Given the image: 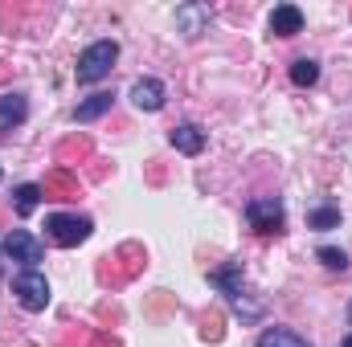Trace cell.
Instances as JSON below:
<instances>
[{
  "label": "cell",
  "mask_w": 352,
  "mask_h": 347,
  "mask_svg": "<svg viewBox=\"0 0 352 347\" xmlns=\"http://www.w3.org/2000/svg\"><path fill=\"white\" fill-rule=\"evenodd\" d=\"M131 102H135L140 110H160V106H164V82H160V78H140V82L131 86Z\"/></svg>",
  "instance_id": "obj_8"
},
{
  "label": "cell",
  "mask_w": 352,
  "mask_h": 347,
  "mask_svg": "<svg viewBox=\"0 0 352 347\" xmlns=\"http://www.w3.org/2000/svg\"><path fill=\"white\" fill-rule=\"evenodd\" d=\"M4 254L12 261H21L25 270H37V261L45 258V246L33 237V233H25V229H8V237H4Z\"/></svg>",
  "instance_id": "obj_6"
},
{
  "label": "cell",
  "mask_w": 352,
  "mask_h": 347,
  "mask_svg": "<svg viewBox=\"0 0 352 347\" xmlns=\"http://www.w3.org/2000/svg\"><path fill=\"white\" fill-rule=\"evenodd\" d=\"M45 192H62V200H70V196H74V180L66 172H54L45 180Z\"/></svg>",
  "instance_id": "obj_18"
},
{
  "label": "cell",
  "mask_w": 352,
  "mask_h": 347,
  "mask_svg": "<svg viewBox=\"0 0 352 347\" xmlns=\"http://www.w3.org/2000/svg\"><path fill=\"white\" fill-rule=\"evenodd\" d=\"M246 221H250V229L254 233H283V204L274 200V196H258V200H250L246 204Z\"/></svg>",
  "instance_id": "obj_5"
},
{
  "label": "cell",
  "mask_w": 352,
  "mask_h": 347,
  "mask_svg": "<svg viewBox=\"0 0 352 347\" xmlns=\"http://www.w3.org/2000/svg\"><path fill=\"white\" fill-rule=\"evenodd\" d=\"M25 115H29L25 94H4V98H0V135L12 131L16 123H25Z\"/></svg>",
  "instance_id": "obj_10"
},
{
  "label": "cell",
  "mask_w": 352,
  "mask_h": 347,
  "mask_svg": "<svg viewBox=\"0 0 352 347\" xmlns=\"http://www.w3.org/2000/svg\"><path fill=\"white\" fill-rule=\"evenodd\" d=\"M201 327H205V339H213V344L221 339V319H217V315H205Z\"/></svg>",
  "instance_id": "obj_19"
},
{
  "label": "cell",
  "mask_w": 352,
  "mask_h": 347,
  "mask_svg": "<svg viewBox=\"0 0 352 347\" xmlns=\"http://www.w3.org/2000/svg\"><path fill=\"white\" fill-rule=\"evenodd\" d=\"M238 274H242L238 265H221V270H213V274H209V282L230 298V307H234L242 319H258V315H263V307L246 298V290H242V278H238Z\"/></svg>",
  "instance_id": "obj_2"
},
{
  "label": "cell",
  "mask_w": 352,
  "mask_h": 347,
  "mask_svg": "<svg viewBox=\"0 0 352 347\" xmlns=\"http://www.w3.org/2000/svg\"><path fill=\"white\" fill-rule=\"evenodd\" d=\"M299 29H303L299 4H278V8L270 12V33H274V37H295Z\"/></svg>",
  "instance_id": "obj_7"
},
{
  "label": "cell",
  "mask_w": 352,
  "mask_h": 347,
  "mask_svg": "<svg viewBox=\"0 0 352 347\" xmlns=\"http://www.w3.org/2000/svg\"><path fill=\"white\" fill-rule=\"evenodd\" d=\"M176 21H180L184 37H197L201 25L209 21V8H205V4H184V8H176Z\"/></svg>",
  "instance_id": "obj_13"
},
{
  "label": "cell",
  "mask_w": 352,
  "mask_h": 347,
  "mask_svg": "<svg viewBox=\"0 0 352 347\" xmlns=\"http://www.w3.org/2000/svg\"><path fill=\"white\" fill-rule=\"evenodd\" d=\"M340 347H352V335H349V339H344V344H340Z\"/></svg>",
  "instance_id": "obj_20"
},
{
  "label": "cell",
  "mask_w": 352,
  "mask_h": 347,
  "mask_svg": "<svg viewBox=\"0 0 352 347\" xmlns=\"http://www.w3.org/2000/svg\"><path fill=\"white\" fill-rule=\"evenodd\" d=\"M291 82H295V86H316V82H320V62H311V58L291 62Z\"/></svg>",
  "instance_id": "obj_15"
},
{
  "label": "cell",
  "mask_w": 352,
  "mask_h": 347,
  "mask_svg": "<svg viewBox=\"0 0 352 347\" xmlns=\"http://www.w3.org/2000/svg\"><path fill=\"white\" fill-rule=\"evenodd\" d=\"M115 58H119V45L111 41V37H102V41H94L82 49V58H78V82H102L107 74H111V66H115Z\"/></svg>",
  "instance_id": "obj_1"
},
{
  "label": "cell",
  "mask_w": 352,
  "mask_h": 347,
  "mask_svg": "<svg viewBox=\"0 0 352 347\" xmlns=\"http://www.w3.org/2000/svg\"><path fill=\"white\" fill-rule=\"evenodd\" d=\"M12 294H16V302H21L25 311H45V307H50V282H45V274H37V270H21L16 282H12Z\"/></svg>",
  "instance_id": "obj_4"
},
{
  "label": "cell",
  "mask_w": 352,
  "mask_h": 347,
  "mask_svg": "<svg viewBox=\"0 0 352 347\" xmlns=\"http://www.w3.org/2000/svg\"><path fill=\"white\" fill-rule=\"evenodd\" d=\"M349 323H352V302H349Z\"/></svg>",
  "instance_id": "obj_21"
},
{
  "label": "cell",
  "mask_w": 352,
  "mask_h": 347,
  "mask_svg": "<svg viewBox=\"0 0 352 347\" xmlns=\"http://www.w3.org/2000/svg\"><path fill=\"white\" fill-rule=\"evenodd\" d=\"M258 347H311V339L291 331V327H266L258 335Z\"/></svg>",
  "instance_id": "obj_11"
},
{
  "label": "cell",
  "mask_w": 352,
  "mask_h": 347,
  "mask_svg": "<svg viewBox=\"0 0 352 347\" xmlns=\"http://www.w3.org/2000/svg\"><path fill=\"white\" fill-rule=\"evenodd\" d=\"M90 225L87 217H70V213H54V217H45V233H50V241L54 246H82L90 237Z\"/></svg>",
  "instance_id": "obj_3"
},
{
  "label": "cell",
  "mask_w": 352,
  "mask_h": 347,
  "mask_svg": "<svg viewBox=\"0 0 352 347\" xmlns=\"http://www.w3.org/2000/svg\"><path fill=\"white\" fill-rule=\"evenodd\" d=\"M316 258L324 261L328 270H340V274L349 270V254H344V250H336V246H320V250H316Z\"/></svg>",
  "instance_id": "obj_17"
},
{
  "label": "cell",
  "mask_w": 352,
  "mask_h": 347,
  "mask_svg": "<svg viewBox=\"0 0 352 347\" xmlns=\"http://www.w3.org/2000/svg\"><path fill=\"white\" fill-rule=\"evenodd\" d=\"M168 139H173V147L180 156H201V147H205V131L201 127H192V123H180L168 131Z\"/></svg>",
  "instance_id": "obj_9"
},
{
  "label": "cell",
  "mask_w": 352,
  "mask_h": 347,
  "mask_svg": "<svg viewBox=\"0 0 352 347\" xmlns=\"http://www.w3.org/2000/svg\"><path fill=\"white\" fill-rule=\"evenodd\" d=\"M111 102H115V94H107V90H98V94H90L87 102H78V110H74V119H78V123H94L98 115H107V110H111Z\"/></svg>",
  "instance_id": "obj_12"
},
{
  "label": "cell",
  "mask_w": 352,
  "mask_h": 347,
  "mask_svg": "<svg viewBox=\"0 0 352 347\" xmlns=\"http://www.w3.org/2000/svg\"><path fill=\"white\" fill-rule=\"evenodd\" d=\"M41 196H45V188H41V184H21V188L12 192V208H16L21 217H29V213L41 204Z\"/></svg>",
  "instance_id": "obj_14"
},
{
  "label": "cell",
  "mask_w": 352,
  "mask_h": 347,
  "mask_svg": "<svg viewBox=\"0 0 352 347\" xmlns=\"http://www.w3.org/2000/svg\"><path fill=\"white\" fill-rule=\"evenodd\" d=\"M307 225H311V229H336V225H340V213L328 208V204H324V208H311V213H307Z\"/></svg>",
  "instance_id": "obj_16"
}]
</instances>
